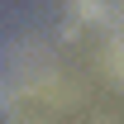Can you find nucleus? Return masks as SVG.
<instances>
[{"label":"nucleus","mask_w":124,"mask_h":124,"mask_svg":"<svg viewBox=\"0 0 124 124\" xmlns=\"http://www.w3.org/2000/svg\"><path fill=\"white\" fill-rule=\"evenodd\" d=\"M110 62H115V72H119V81H124V43H115V53H110Z\"/></svg>","instance_id":"1"}]
</instances>
